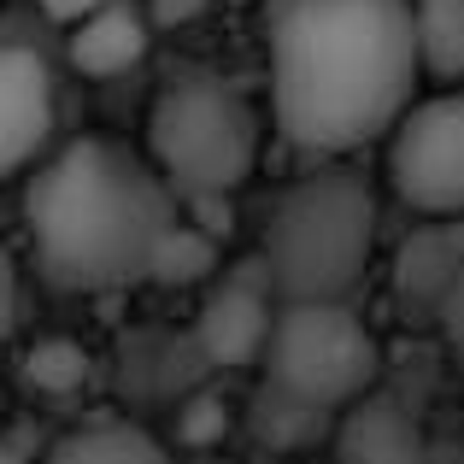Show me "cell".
I'll list each match as a JSON object with an SVG mask.
<instances>
[{
    "instance_id": "cell-1",
    "label": "cell",
    "mask_w": 464,
    "mask_h": 464,
    "mask_svg": "<svg viewBox=\"0 0 464 464\" xmlns=\"http://www.w3.org/2000/svg\"><path fill=\"white\" fill-rule=\"evenodd\" d=\"M265 53L271 124L312 159L388 141L423 82L411 0H265Z\"/></svg>"
},
{
    "instance_id": "cell-2",
    "label": "cell",
    "mask_w": 464,
    "mask_h": 464,
    "mask_svg": "<svg viewBox=\"0 0 464 464\" xmlns=\"http://www.w3.org/2000/svg\"><path fill=\"white\" fill-rule=\"evenodd\" d=\"M24 224L35 271L59 295H118L153 283L182 212L148 153L112 136H77L35 165L24 188Z\"/></svg>"
},
{
    "instance_id": "cell-3",
    "label": "cell",
    "mask_w": 464,
    "mask_h": 464,
    "mask_svg": "<svg viewBox=\"0 0 464 464\" xmlns=\"http://www.w3.org/2000/svg\"><path fill=\"white\" fill-rule=\"evenodd\" d=\"M382 347L353 306H276L253 388V430L271 447H306L335 430L376 382Z\"/></svg>"
},
{
    "instance_id": "cell-4",
    "label": "cell",
    "mask_w": 464,
    "mask_h": 464,
    "mask_svg": "<svg viewBox=\"0 0 464 464\" xmlns=\"http://www.w3.org/2000/svg\"><path fill=\"white\" fill-rule=\"evenodd\" d=\"M376 253V188L353 165L295 177L265 212V283L276 306H347Z\"/></svg>"
},
{
    "instance_id": "cell-5",
    "label": "cell",
    "mask_w": 464,
    "mask_h": 464,
    "mask_svg": "<svg viewBox=\"0 0 464 464\" xmlns=\"http://www.w3.org/2000/svg\"><path fill=\"white\" fill-rule=\"evenodd\" d=\"M265 118L229 77L182 71L153 94L148 112V165L177 200L212 206L229 200L259 170Z\"/></svg>"
},
{
    "instance_id": "cell-6",
    "label": "cell",
    "mask_w": 464,
    "mask_h": 464,
    "mask_svg": "<svg viewBox=\"0 0 464 464\" xmlns=\"http://www.w3.org/2000/svg\"><path fill=\"white\" fill-rule=\"evenodd\" d=\"M388 188L423 218H464V89H435L388 130Z\"/></svg>"
},
{
    "instance_id": "cell-7",
    "label": "cell",
    "mask_w": 464,
    "mask_h": 464,
    "mask_svg": "<svg viewBox=\"0 0 464 464\" xmlns=\"http://www.w3.org/2000/svg\"><path fill=\"white\" fill-rule=\"evenodd\" d=\"M53 141V71L35 47L0 42V182L30 170Z\"/></svg>"
},
{
    "instance_id": "cell-8",
    "label": "cell",
    "mask_w": 464,
    "mask_h": 464,
    "mask_svg": "<svg viewBox=\"0 0 464 464\" xmlns=\"http://www.w3.org/2000/svg\"><path fill=\"white\" fill-rule=\"evenodd\" d=\"M271 324H276V295L259 271L212 288V300L200 306V324H194V341L212 364H259Z\"/></svg>"
},
{
    "instance_id": "cell-9",
    "label": "cell",
    "mask_w": 464,
    "mask_h": 464,
    "mask_svg": "<svg viewBox=\"0 0 464 464\" xmlns=\"http://www.w3.org/2000/svg\"><path fill=\"white\" fill-rule=\"evenodd\" d=\"M153 47V24L141 6L130 0H106L101 12H89L82 24H71V42H65V59L77 77L89 82H112V77H130V71L148 59Z\"/></svg>"
},
{
    "instance_id": "cell-10",
    "label": "cell",
    "mask_w": 464,
    "mask_h": 464,
    "mask_svg": "<svg viewBox=\"0 0 464 464\" xmlns=\"http://www.w3.org/2000/svg\"><path fill=\"white\" fill-rule=\"evenodd\" d=\"M335 435H341V464H418V430L394 400L364 394L335 423Z\"/></svg>"
},
{
    "instance_id": "cell-11",
    "label": "cell",
    "mask_w": 464,
    "mask_h": 464,
    "mask_svg": "<svg viewBox=\"0 0 464 464\" xmlns=\"http://www.w3.org/2000/svg\"><path fill=\"white\" fill-rule=\"evenodd\" d=\"M42 464H177V459L136 423H82V430L59 435Z\"/></svg>"
},
{
    "instance_id": "cell-12",
    "label": "cell",
    "mask_w": 464,
    "mask_h": 464,
    "mask_svg": "<svg viewBox=\"0 0 464 464\" xmlns=\"http://www.w3.org/2000/svg\"><path fill=\"white\" fill-rule=\"evenodd\" d=\"M418 18V59L423 77H435L441 89L464 82V0H411Z\"/></svg>"
},
{
    "instance_id": "cell-13",
    "label": "cell",
    "mask_w": 464,
    "mask_h": 464,
    "mask_svg": "<svg viewBox=\"0 0 464 464\" xmlns=\"http://www.w3.org/2000/svg\"><path fill=\"white\" fill-rule=\"evenodd\" d=\"M24 376H30V388H42V394L65 400V394H77V388L94 376V359L77 347V341L47 335V341H35V347L24 353Z\"/></svg>"
},
{
    "instance_id": "cell-14",
    "label": "cell",
    "mask_w": 464,
    "mask_h": 464,
    "mask_svg": "<svg viewBox=\"0 0 464 464\" xmlns=\"http://www.w3.org/2000/svg\"><path fill=\"white\" fill-rule=\"evenodd\" d=\"M212 259H218L212 236L194 229V224H177V229H170V241H165V253H159L153 283H200V276L212 271Z\"/></svg>"
},
{
    "instance_id": "cell-15",
    "label": "cell",
    "mask_w": 464,
    "mask_h": 464,
    "mask_svg": "<svg viewBox=\"0 0 464 464\" xmlns=\"http://www.w3.org/2000/svg\"><path fill=\"white\" fill-rule=\"evenodd\" d=\"M18 324H24V271H18V259L0 247V341L18 335Z\"/></svg>"
},
{
    "instance_id": "cell-16",
    "label": "cell",
    "mask_w": 464,
    "mask_h": 464,
    "mask_svg": "<svg viewBox=\"0 0 464 464\" xmlns=\"http://www.w3.org/2000/svg\"><path fill=\"white\" fill-rule=\"evenodd\" d=\"M141 12H148L153 30H188V24H200L212 12V0H148Z\"/></svg>"
},
{
    "instance_id": "cell-17",
    "label": "cell",
    "mask_w": 464,
    "mask_h": 464,
    "mask_svg": "<svg viewBox=\"0 0 464 464\" xmlns=\"http://www.w3.org/2000/svg\"><path fill=\"white\" fill-rule=\"evenodd\" d=\"M212 430H224L218 400H188V411H182V441H206Z\"/></svg>"
},
{
    "instance_id": "cell-18",
    "label": "cell",
    "mask_w": 464,
    "mask_h": 464,
    "mask_svg": "<svg viewBox=\"0 0 464 464\" xmlns=\"http://www.w3.org/2000/svg\"><path fill=\"white\" fill-rule=\"evenodd\" d=\"M35 6H42V12H47L53 24H82L89 12H101L106 0H35Z\"/></svg>"
},
{
    "instance_id": "cell-19",
    "label": "cell",
    "mask_w": 464,
    "mask_h": 464,
    "mask_svg": "<svg viewBox=\"0 0 464 464\" xmlns=\"http://www.w3.org/2000/svg\"><path fill=\"white\" fill-rule=\"evenodd\" d=\"M0 464H30V459H24L18 447H6V441H0Z\"/></svg>"
}]
</instances>
